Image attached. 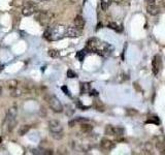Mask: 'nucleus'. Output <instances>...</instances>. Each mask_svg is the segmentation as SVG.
<instances>
[{
	"instance_id": "obj_1",
	"label": "nucleus",
	"mask_w": 165,
	"mask_h": 155,
	"mask_svg": "<svg viewBox=\"0 0 165 155\" xmlns=\"http://www.w3.org/2000/svg\"><path fill=\"white\" fill-rule=\"evenodd\" d=\"M66 29L67 26H64L62 24L53 25L45 32V37L51 41L60 40V39L66 37Z\"/></svg>"
},
{
	"instance_id": "obj_2",
	"label": "nucleus",
	"mask_w": 165,
	"mask_h": 155,
	"mask_svg": "<svg viewBox=\"0 0 165 155\" xmlns=\"http://www.w3.org/2000/svg\"><path fill=\"white\" fill-rule=\"evenodd\" d=\"M49 129H50L51 136L55 140H61L64 136L63 126L58 120H50L49 121Z\"/></svg>"
},
{
	"instance_id": "obj_3",
	"label": "nucleus",
	"mask_w": 165,
	"mask_h": 155,
	"mask_svg": "<svg viewBox=\"0 0 165 155\" xmlns=\"http://www.w3.org/2000/svg\"><path fill=\"white\" fill-rule=\"evenodd\" d=\"M46 100L49 106H50V108L53 110L55 113H62V112L64 111L63 104H61V102L58 99V97L55 96V95H52V94L46 95Z\"/></svg>"
},
{
	"instance_id": "obj_4",
	"label": "nucleus",
	"mask_w": 165,
	"mask_h": 155,
	"mask_svg": "<svg viewBox=\"0 0 165 155\" xmlns=\"http://www.w3.org/2000/svg\"><path fill=\"white\" fill-rule=\"evenodd\" d=\"M52 18H53V14L50 12H36V21L43 27L49 26V24L52 21Z\"/></svg>"
},
{
	"instance_id": "obj_5",
	"label": "nucleus",
	"mask_w": 165,
	"mask_h": 155,
	"mask_svg": "<svg viewBox=\"0 0 165 155\" xmlns=\"http://www.w3.org/2000/svg\"><path fill=\"white\" fill-rule=\"evenodd\" d=\"M16 117H17V108L12 107L8 110V112H7V116H6V122H7V126H8V130L10 131L14 130V126L17 124Z\"/></svg>"
},
{
	"instance_id": "obj_6",
	"label": "nucleus",
	"mask_w": 165,
	"mask_h": 155,
	"mask_svg": "<svg viewBox=\"0 0 165 155\" xmlns=\"http://www.w3.org/2000/svg\"><path fill=\"white\" fill-rule=\"evenodd\" d=\"M105 133L107 136H123L125 133V130L123 127H118V126H112V125H107L105 127Z\"/></svg>"
},
{
	"instance_id": "obj_7",
	"label": "nucleus",
	"mask_w": 165,
	"mask_h": 155,
	"mask_svg": "<svg viewBox=\"0 0 165 155\" xmlns=\"http://www.w3.org/2000/svg\"><path fill=\"white\" fill-rule=\"evenodd\" d=\"M36 12H37V6L33 2H27L22 10V14L25 17H29V16L35 14Z\"/></svg>"
},
{
	"instance_id": "obj_8",
	"label": "nucleus",
	"mask_w": 165,
	"mask_h": 155,
	"mask_svg": "<svg viewBox=\"0 0 165 155\" xmlns=\"http://www.w3.org/2000/svg\"><path fill=\"white\" fill-rule=\"evenodd\" d=\"M162 67V60H161L160 55H155L152 60V70L155 75H157Z\"/></svg>"
},
{
	"instance_id": "obj_9",
	"label": "nucleus",
	"mask_w": 165,
	"mask_h": 155,
	"mask_svg": "<svg viewBox=\"0 0 165 155\" xmlns=\"http://www.w3.org/2000/svg\"><path fill=\"white\" fill-rule=\"evenodd\" d=\"M115 143H112L110 140H107V139H102L100 142V149L102 151H108L112 150V148H115Z\"/></svg>"
},
{
	"instance_id": "obj_10",
	"label": "nucleus",
	"mask_w": 165,
	"mask_h": 155,
	"mask_svg": "<svg viewBox=\"0 0 165 155\" xmlns=\"http://www.w3.org/2000/svg\"><path fill=\"white\" fill-rule=\"evenodd\" d=\"M81 30H79V28H77L75 26L67 27L66 37H79V36H81Z\"/></svg>"
},
{
	"instance_id": "obj_11",
	"label": "nucleus",
	"mask_w": 165,
	"mask_h": 155,
	"mask_svg": "<svg viewBox=\"0 0 165 155\" xmlns=\"http://www.w3.org/2000/svg\"><path fill=\"white\" fill-rule=\"evenodd\" d=\"M147 12L151 16H157L160 12V8L156 4H148V6H147Z\"/></svg>"
},
{
	"instance_id": "obj_12",
	"label": "nucleus",
	"mask_w": 165,
	"mask_h": 155,
	"mask_svg": "<svg viewBox=\"0 0 165 155\" xmlns=\"http://www.w3.org/2000/svg\"><path fill=\"white\" fill-rule=\"evenodd\" d=\"M74 26L79 28V30H83L85 27V20L84 18L81 17V16H77L75 19H74Z\"/></svg>"
},
{
	"instance_id": "obj_13",
	"label": "nucleus",
	"mask_w": 165,
	"mask_h": 155,
	"mask_svg": "<svg viewBox=\"0 0 165 155\" xmlns=\"http://www.w3.org/2000/svg\"><path fill=\"white\" fill-rule=\"evenodd\" d=\"M23 92H24V90L22 89V88H19V86H18L17 88H14V89L12 90L10 95H12V97H19L23 94Z\"/></svg>"
},
{
	"instance_id": "obj_14",
	"label": "nucleus",
	"mask_w": 165,
	"mask_h": 155,
	"mask_svg": "<svg viewBox=\"0 0 165 155\" xmlns=\"http://www.w3.org/2000/svg\"><path fill=\"white\" fill-rule=\"evenodd\" d=\"M112 0H100L101 8H102L104 12L107 10L110 5H112Z\"/></svg>"
},
{
	"instance_id": "obj_15",
	"label": "nucleus",
	"mask_w": 165,
	"mask_h": 155,
	"mask_svg": "<svg viewBox=\"0 0 165 155\" xmlns=\"http://www.w3.org/2000/svg\"><path fill=\"white\" fill-rule=\"evenodd\" d=\"M81 131H83V132L89 133V132H91V131H92V129H93V126L90 125V124H86L84 122V123H81Z\"/></svg>"
},
{
	"instance_id": "obj_16",
	"label": "nucleus",
	"mask_w": 165,
	"mask_h": 155,
	"mask_svg": "<svg viewBox=\"0 0 165 155\" xmlns=\"http://www.w3.org/2000/svg\"><path fill=\"white\" fill-rule=\"evenodd\" d=\"M90 91V84L89 83H81V93L86 94Z\"/></svg>"
},
{
	"instance_id": "obj_17",
	"label": "nucleus",
	"mask_w": 165,
	"mask_h": 155,
	"mask_svg": "<svg viewBox=\"0 0 165 155\" xmlns=\"http://www.w3.org/2000/svg\"><path fill=\"white\" fill-rule=\"evenodd\" d=\"M108 28L115 30V31H117V32H122V30H123L122 27L120 26V25H118L117 23H115V22L110 23V24H108Z\"/></svg>"
},
{
	"instance_id": "obj_18",
	"label": "nucleus",
	"mask_w": 165,
	"mask_h": 155,
	"mask_svg": "<svg viewBox=\"0 0 165 155\" xmlns=\"http://www.w3.org/2000/svg\"><path fill=\"white\" fill-rule=\"evenodd\" d=\"M30 129V125H22L19 129V134L20 136H25Z\"/></svg>"
},
{
	"instance_id": "obj_19",
	"label": "nucleus",
	"mask_w": 165,
	"mask_h": 155,
	"mask_svg": "<svg viewBox=\"0 0 165 155\" xmlns=\"http://www.w3.org/2000/svg\"><path fill=\"white\" fill-rule=\"evenodd\" d=\"M7 86H8V88H10V90H12L19 86V83H18L17 80H10V81H8V83H7Z\"/></svg>"
},
{
	"instance_id": "obj_20",
	"label": "nucleus",
	"mask_w": 165,
	"mask_h": 155,
	"mask_svg": "<svg viewBox=\"0 0 165 155\" xmlns=\"http://www.w3.org/2000/svg\"><path fill=\"white\" fill-rule=\"evenodd\" d=\"M144 151H146L147 154H153V146L151 143H146L144 145Z\"/></svg>"
},
{
	"instance_id": "obj_21",
	"label": "nucleus",
	"mask_w": 165,
	"mask_h": 155,
	"mask_svg": "<svg viewBox=\"0 0 165 155\" xmlns=\"http://www.w3.org/2000/svg\"><path fill=\"white\" fill-rule=\"evenodd\" d=\"M147 123H155V124H160V120L158 117H152L151 119H149Z\"/></svg>"
},
{
	"instance_id": "obj_22",
	"label": "nucleus",
	"mask_w": 165,
	"mask_h": 155,
	"mask_svg": "<svg viewBox=\"0 0 165 155\" xmlns=\"http://www.w3.org/2000/svg\"><path fill=\"white\" fill-rule=\"evenodd\" d=\"M49 56L52 57V58H56V57L59 56V52H58L57 50H50V51H49Z\"/></svg>"
},
{
	"instance_id": "obj_23",
	"label": "nucleus",
	"mask_w": 165,
	"mask_h": 155,
	"mask_svg": "<svg viewBox=\"0 0 165 155\" xmlns=\"http://www.w3.org/2000/svg\"><path fill=\"white\" fill-rule=\"evenodd\" d=\"M85 55H86V52H85V51H79V52H77V59H79V61L84 60Z\"/></svg>"
},
{
	"instance_id": "obj_24",
	"label": "nucleus",
	"mask_w": 165,
	"mask_h": 155,
	"mask_svg": "<svg viewBox=\"0 0 165 155\" xmlns=\"http://www.w3.org/2000/svg\"><path fill=\"white\" fill-rule=\"evenodd\" d=\"M112 2L117 3L118 5H126L128 4V0H112Z\"/></svg>"
},
{
	"instance_id": "obj_25",
	"label": "nucleus",
	"mask_w": 165,
	"mask_h": 155,
	"mask_svg": "<svg viewBox=\"0 0 165 155\" xmlns=\"http://www.w3.org/2000/svg\"><path fill=\"white\" fill-rule=\"evenodd\" d=\"M67 77L68 78H70V79H73V78H77V75L75 73H74L73 70H71V69H69L68 71H67Z\"/></svg>"
},
{
	"instance_id": "obj_26",
	"label": "nucleus",
	"mask_w": 165,
	"mask_h": 155,
	"mask_svg": "<svg viewBox=\"0 0 165 155\" xmlns=\"http://www.w3.org/2000/svg\"><path fill=\"white\" fill-rule=\"evenodd\" d=\"M61 89H62V91H64V93L67 95V96H69V97L71 96V94H70V92H69V90L67 89V87H66V86H63V87L61 88Z\"/></svg>"
},
{
	"instance_id": "obj_27",
	"label": "nucleus",
	"mask_w": 165,
	"mask_h": 155,
	"mask_svg": "<svg viewBox=\"0 0 165 155\" xmlns=\"http://www.w3.org/2000/svg\"><path fill=\"white\" fill-rule=\"evenodd\" d=\"M67 110H68V111H66V115H67V116H71V115L73 114V112H74V111H73V110H72L70 107L67 108Z\"/></svg>"
},
{
	"instance_id": "obj_28",
	"label": "nucleus",
	"mask_w": 165,
	"mask_h": 155,
	"mask_svg": "<svg viewBox=\"0 0 165 155\" xmlns=\"http://www.w3.org/2000/svg\"><path fill=\"white\" fill-rule=\"evenodd\" d=\"M147 4H156L157 0H146Z\"/></svg>"
},
{
	"instance_id": "obj_29",
	"label": "nucleus",
	"mask_w": 165,
	"mask_h": 155,
	"mask_svg": "<svg viewBox=\"0 0 165 155\" xmlns=\"http://www.w3.org/2000/svg\"><path fill=\"white\" fill-rule=\"evenodd\" d=\"M90 95H92V96H97V95H98V92H97L96 90H91V93H90Z\"/></svg>"
},
{
	"instance_id": "obj_30",
	"label": "nucleus",
	"mask_w": 165,
	"mask_h": 155,
	"mask_svg": "<svg viewBox=\"0 0 165 155\" xmlns=\"http://www.w3.org/2000/svg\"><path fill=\"white\" fill-rule=\"evenodd\" d=\"M162 5L165 8V0H162Z\"/></svg>"
},
{
	"instance_id": "obj_31",
	"label": "nucleus",
	"mask_w": 165,
	"mask_h": 155,
	"mask_svg": "<svg viewBox=\"0 0 165 155\" xmlns=\"http://www.w3.org/2000/svg\"><path fill=\"white\" fill-rule=\"evenodd\" d=\"M2 69H3V65H0V71H1Z\"/></svg>"
},
{
	"instance_id": "obj_32",
	"label": "nucleus",
	"mask_w": 165,
	"mask_h": 155,
	"mask_svg": "<svg viewBox=\"0 0 165 155\" xmlns=\"http://www.w3.org/2000/svg\"><path fill=\"white\" fill-rule=\"evenodd\" d=\"M1 93H2V88L0 87V95H1Z\"/></svg>"
},
{
	"instance_id": "obj_33",
	"label": "nucleus",
	"mask_w": 165,
	"mask_h": 155,
	"mask_svg": "<svg viewBox=\"0 0 165 155\" xmlns=\"http://www.w3.org/2000/svg\"><path fill=\"white\" fill-rule=\"evenodd\" d=\"M1 142H2V139H1V138H0V143H1Z\"/></svg>"
},
{
	"instance_id": "obj_34",
	"label": "nucleus",
	"mask_w": 165,
	"mask_h": 155,
	"mask_svg": "<svg viewBox=\"0 0 165 155\" xmlns=\"http://www.w3.org/2000/svg\"><path fill=\"white\" fill-rule=\"evenodd\" d=\"M72 1H77V0H72Z\"/></svg>"
},
{
	"instance_id": "obj_35",
	"label": "nucleus",
	"mask_w": 165,
	"mask_h": 155,
	"mask_svg": "<svg viewBox=\"0 0 165 155\" xmlns=\"http://www.w3.org/2000/svg\"><path fill=\"white\" fill-rule=\"evenodd\" d=\"M42 1H46V0H42Z\"/></svg>"
}]
</instances>
